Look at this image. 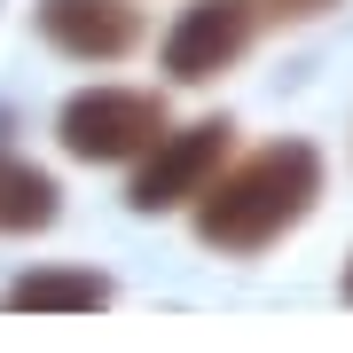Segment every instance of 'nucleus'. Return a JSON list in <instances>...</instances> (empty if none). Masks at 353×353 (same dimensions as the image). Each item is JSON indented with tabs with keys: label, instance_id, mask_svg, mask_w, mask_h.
Here are the masks:
<instances>
[{
	"label": "nucleus",
	"instance_id": "obj_1",
	"mask_svg": "<svg viewBox=\"0 0 353 353\" xmlns=\"http://www.w3.org/2000/svg\"><path fill=\"white\" fill-rule=\"evenodd\" d=\"M322 196H330V157L306 134H275V141H259V150L220 165V181L196 196L189 228L220 259H259L283 236H299L322 212Z\"/></svg>",
	"mask_w": 353,
	"mask_h": 353
},
{
	"label": "nucleus",
	"instance_id": "obj_4",
	"mask_svg": "<svg viewBox=\"0 0 353 353\" xmlns=\"http://www.w3.org/2000/svg\"><path fill=\"white\" fill-rule=\"evenodd\" d=\"M259 32H267L259 0H189V8L165 24V39H157V71L173 79V87H212V79H228L252 55Z\"/></svg>",
	"mask_w": 353,
	"mask_h": 353
},
{
	"label": "nucleus",
	"instance_id": "obj_6",
	"mask_svg": "<svg viewBox=\"0 0 353 353\" xmlns=\"http://www.w3.org/2000/svg\"><path fill=\"white\" fill-rule=\"evenodd\" d=\"M118 299V283L102 275V267H24L8 290H0V306H16V314H102V306Z\"/></svg>",
	"mask_w": 353,
	"mask_h": 353
},
{
	"label": "nucleus",
	"instance_id": "obj_9",
	"mask_svg": "<svg viewBox=\"0 0 353 353\" xmlns=\"http://www.w3.org/2000/svg\"><path fill=\"white\" fill-rule=\"evenodd\" d=\"M338 299H345V306H353V259H345V275H338Z\"/></svg>",
	"mask_w": 353,
	"mask_h": 353
},
{
	"label": "nucleus",
	"instance_id": "obj_7",
	"mask_svg": "<svg viewBox=\"0 0 353 353\" xmlns=\"http://www.w3.org/2000/svg\"><path fill=\"white\" fill-rule=\"evenodd\" d=\"M63 220V181L0 141V236H48Z\"/></svg>",
	"mask_w": 353,
	"mask_h": 353
},
{
	"label": "nucleus",
	"instance_id": "obj_3",
	"mask_svg": "<svg viewBox=\"0 0 353 353\" xmlns=\"http://www.w3.org/2000/svg\"><path fill=\"white\" fill-rule=\"evenodd\" d=\"M228 157H236V118H196V126H173L150 157L134 165L126 204H134L141 220H157V212H196V196L220 181Z\"/></svg>",
	"mask_w": 353,
	"mask_h": 353
},
{
	"label": "nucleus",
	"instance_id": "obj_2",
	"mask_svg": "<svg viewBox=\"0 0 353 353\" xmlns=\"http://www.w3.org/2000/svg\"><path fill=\"white\" fill-rule=\"evenodd\" d=\"M173 134V110H165L157 87H79L63 94V110H55V150L71 165H134L157 150V141Z\"/></svg>",
	"mask_w": 353,
	"mask_h": 353
},
{
	"label": "nucleus",
	"instance_id": "obj_8",
	"mask_svg": "<svg viewBox=\"0 0 353 353\" xmlns=\"http://www.w3.org/2000/svg\"><path fill=\"white\" fill-rule=\"evenodd\" d=\"M259 8H267L275 32H306V24H322V16H338L345 0H259Z\"/></svg>",
	"mask_w": 353,
	"mask_h": 353
},
{
	"label": "nucleus",
	"instance_id": "obj_5",
	"mask_svg": "<svg viewBox=\"0 0 353 353\" xmlns=\"http://www.w3.org/2000/svg\"><path fill=\"white\" fill-rule=\"evenodd\" d=\"M32 32L48 39L63 63H126L141 55V39H150V16L134 8V0H32Z\"/></svg>",
	"mask_w": 353,
	"mask_h": 353
}]
</instances>
